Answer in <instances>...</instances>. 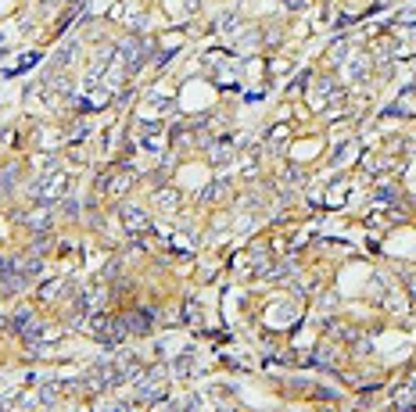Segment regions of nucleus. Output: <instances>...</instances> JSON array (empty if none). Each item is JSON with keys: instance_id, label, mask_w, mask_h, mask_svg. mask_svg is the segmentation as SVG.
<instances>
[{"instance_id": "nucleus-1", "label": "nucleus", "mask_w": 416, "mask_h": 412, "mask_svg": "<svg viewBox=\"0 0 416 412\" xmlns=\"http://www.w3.org/2000/svg\"><path fill=\"white\" fill-rule=\"evenodd\" d=\"M126 219H129V230H140V226H144V211L126 208Z\"/></svg>"}]
</instances>
